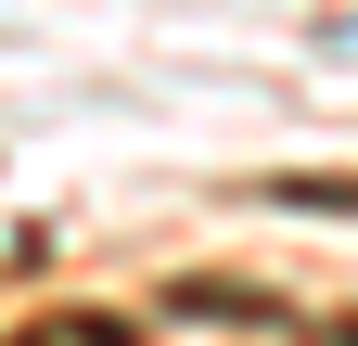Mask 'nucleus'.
Here are the masks:
<instances>
[{
	"instance_id": "f257e3e1",
	"label": "nucleus",
	"mask_w": 358,
	"mask_h": 346,
	"mask_svg": "<svg viewBox=\"0 0 358 346\" xmlns=\"http://www.w3.org/2000/svg\"><path fill=\"white\" fill-rule=\"evenodd\" d=\"M333 346H358V321H345V333H333Z\"/></svg>"
}]
</instances>
